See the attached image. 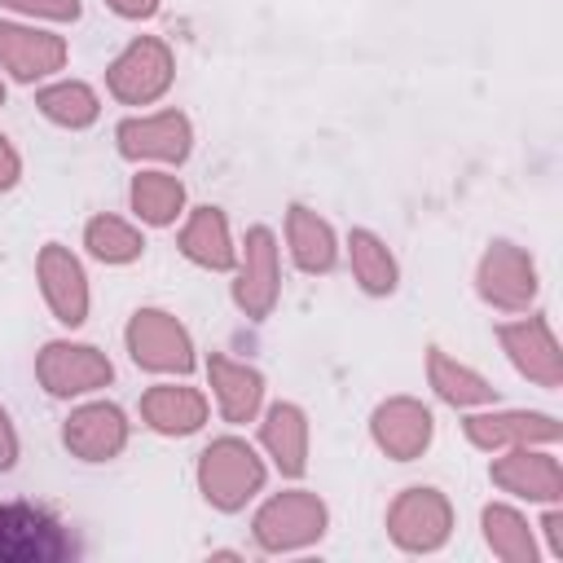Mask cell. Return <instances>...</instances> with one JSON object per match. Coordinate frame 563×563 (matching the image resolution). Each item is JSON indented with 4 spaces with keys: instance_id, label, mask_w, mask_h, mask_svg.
Masks as SVG:
<instances>
[{
    "instance_id": "cell-27",
    "label": "cell",
    "mask_w": 563,
    "mask_h": 563,
    "mask_svg": "<svg viewBox=\"0 0 563 563\" xmlns=\"http://www.w3.org/2000/svg\"><path fill=\"white\" fill-rule=\"evenodd\" d=\"M35 106H40V114L48 123L70 128V132H84V128H92L101 119V97L84 79H53V84H44L35 92Z\"/></svg>"
},
{
    "instance_id": "cell-4",
    "label": "cell",
    "mask_w": 563,
    "mask_h": 563,
    "mask_svg": "<svg viewBox=\"0 0 563 563\" xmlns=\"http://www.w3.org/2000/svg\"><path fill=\"white\" fill-rule=\"evenodd\" d=\"M387 537L405 554H435L453 537V506L431 484H409L387 506Z\"/></svg>"
},
{
    "instance_id": "cell-17",
    "label": "cell",
    "mask_w": 563,
    "mask_h": 563,
    "mask_svg": "<svg viewBox=\"0 0 563 563\" xmlns=\"http://www.w3.org/2000/svg\"><path fill=\"white\" fill-rule=\"evenodd\" d=\"M462 431L484 453H501V449H519V444H554L559 440V422L550 413H537V409L466 413Z\"/></svg>"
},
{
    "instance_id": "cell-19",
    "label": "cell",
    "mask_w": 563,
    "mask_h": 563,
    "mask_svg": "<svg viewBox=\"0 0 563 563\" xmlns=\"http://www.w3.org/2000/svg\"><path fill=\"white\" fill-rule=\"evenodd\" d=\"M141 422L154 435L185 440V435L202 431V422H207V396L198 387H189V383H154L141 396Z\"/></svg>"
},
{
    "instance_id": "cell-24",
    "label": "cell",
    "mask_w": 563,
    "mask_h": 563,
    "mask_svg": "<svg viewBox=\"0 0 563 563\" xmlns=\"http://www.w3.org/2000/svg\"><path fill=\"white\" fill-rule=\"evenodd\" d=\"M128 202L136 211L141 224L150 229H167L176 224V216L185 211V180L172 176V172H158V167H145L132 176L128 185Z\"/></svg>"
},
{
    "instance_id": "cell-3",
    "label": "cell",
    "mask_w": 563,
    "mask_h": 563,
    "mask_svg": "<svg viewBox=\"0 0 563 563\" xmlns=\"http://www.w3.org/2000/svg\"><path fill=\"white\" fill-rule=\"evenodd\" d=\"M75 554L70 528L35 501H0V563H62Z\"/></svg>"
},
{
    "instance_id": "cell-20",
    "label": "cell",
    "mask_w": 563,
    "mask_h": 563,
    "mask_svg": "<svg viewBox=\"0 0 563 563\" xmlns=\"http://www.w3.org/2000/svg\"><path fill=\"white\" fill-rule=\"evenodd\" d=\"M260 449L282 471V479H299L308 471V413L295 400H277L260 418Z\"/></svg>"
},
{
    "instance_id": "cell-25",
    "label": "cell",
    "mask_w": 563,
    "mask_h": 563,
    "mask_svg": "<svg viewBox=\"0 0 563 563\" xmlns=\"http://www.w3.org/2000/svg\"><path fill=\"white\" fill-rule=\"evenodd\" d=\"M347 264H352V277L365 295L383 299L400 286V264L391 255V246L374 233V229H352L347 233Z\"/></svg>"
},
{
    "instance_id": "cell-28",
    "label": "cell",
    "mask_w": 563,
    "mask_h": 563,
    "mask_svg": "<svg viewBox=\"0 0 563 563\" xmlns=\"http://www.w3.org/2000/svg\"><path fill=\"white\" fill-rule=\"evenodd\" d=\"M84 246H88V255L97 264H132L145 251V233L136 224H128L123 216H106L101 211V216H92L84 224Z\"/></svg>"
},
{
    "instance_id": "cell-26",
    "label": "cell",
    "mask_w": 563,
    "mask_h": 563,
    "mask_svg": "<svg viewBox=\"0 0 563 563\" xmlns=\"http://www.w3.org/2000/svg\"><path fill=\"white\" fill-rule=\"evenodd\" d=\"M479 528H484V545L493 550V559H501V563H537V532L515 506L488 501L479 510Z\"/></svg>"
},
{
    "instance_id": "cell-14",
    "label": "cell",
    "mask_w": 563,
    "mask_h": 563,
    "mask_svg": "<svg viewBox=\"0 0 563 563\" xmlns=\"http://www.w3.org/2000/svg\"><path fill=\"white\" fill-rule=\"evenodd\" d=\"M369 440L378 444V453H387L391 462H413L431 449L435 440V418L422 400L413 396H387L374 413H369Z\"/></svg>"
},
{
    "instance_id": "cell-21",
    "label": "cell",
    "mask_w": 563,
    "mask_h": 563,
    "mask_svg": "<svg viewBox=\"0 0 563 563\" xmlns=\"http://www.w3.org/2000/svg\"><path fill=\"white\" fill-rule=\"evenodd\" d=\"M286 246H290V260H295L299 273L321 277V273H330L339 264V238H334L330 220L317 216L303 202L286 207Z\"/></svg>"
},
{
    "instance_id": "cell-8",
    "label": "cell",
    "mask_w": 563,
    "mask_h": 563,
    "mask_svg": "<svg viewBox=\"0 0 563 563\" xmlns=\"http://www.w3.org/2000/svg\"><path fill=\"white\" fill-rule=\"evenodd\" d=\"M119 154L128 163H167L180 167L194 154V123L185 110H154V114H128L114 128Z\"/></svg>"
},
{
    "instance_id": "cell-6",
    "label": "cell",
    "mask_w": 563,
    "mask_h": 563,
    "mask_svg": "<svg viewBox=\"0 0 563 563\" xmlns=\"http://www.w3.org/2000/svg\"><path fill=\"white\" fill-rule=\"evenodd\" d=\"M128 356L150 374H189L194 369V339L167 308H136L123 330Z\"/></svg>"
},
{
    "instance_id": "cell-9",
    "label": "cell",
    "mask_w": 563,
    "mask_h": 563,
    "mask_svg": "<svg viewBox=\"0 0 563 563\" xmlns=\"http://www.w3.org/2000/svg\"><path fill=\"white\" fill-rule=\"evenodd\" d=\"M282 299V264H277V238L268 224L246 229L238 251V277H233V303L251 321H268Z\"/></svg>"
},
{
    "instance_id": "cell-32",
    "label": "cell",
    "mask_w": 563,
    "mask_h": 563,
    "mask_svg": "<svg viewBox=\"0 0 563 563\" xmlns=\"http://www.w3.org/2000/svg\"><path fill=\"white\" fill-rule=\"evenodd\" d=\"M537 528L545 532L550 554H554V559H563V510H559V501H550V506H545V515H541V523H537Z\"/></svg>"
},
{
    "instance_id": "cell-18",
    "label": "cell",
    "mask_w": 563,
    "mask_h": 563,
    "mask_svg": "<svg viewBox=\"0 0 563 563\" xmlns=\"http://www.w3.org/2000/svg\"><path fill=\"white\" fill-rule=\"evenodd\" d=\"M207 378H211V396H216V409L229 427H242V422H255L260 409H264V374L246 361H233L224 352H211L207 356Z\"/></svg>"
},
{
    "instance_id": "cell-31",
    "label": "cell",
    "mask_w": 563,
    "mask_h": 563,
    "mask_svg": "<svg viewBox=\"0 0 563 563\" xmlns=\"http://www.w3.org/2000/svg\"><path fill=\"white\" fill-rule=\"evenodd\" d=\"M18 453H22V444H18V427H13L9 409L0 405V475L18 466Z\"/></svg>"
},
{
    "instance_id": "cell-33",
    "label": "cell",
    "mask_w": 563,
    "mask_h": 563,
    "mask_svg": "<svg viewBox=\"0 0 563 563\" xmlns=\"http://www.w3.org/2000/svg\"><path fill=\"white\" fill-rule=\"evenodd\" d=\"M106 4H110L119 18H128V22H141V18H154L163 0H106Z\"/></svg>"
},
{
    "instance_id": "cell-29",
    "label": "cell",
    "mask_w": 563,
    "mask_h": 563,
    "mask_svg": "<svg viewBox=\"0 0 563 563\" xmlns=\"http://www.w3.org/2000/svg\"><path fill=\"white\" fill-rule=\"evenodd\" d=\"M0 4L22 18H44V22H75L84 9L79 0H0Z\"/></svg>"
},
{
    "instance_id": "cell-30",
    "label": "cell",
    "mask_w": 563,
    "mask_h": 563,
    "mask_svg": "<svg viewBox=\"0 0 563 563\" xmlns=\"http://www.w3.org/2000/svg\"><path fill=\"white\" fill-rule=\"evenodd\" d=\"M18 180H22V154H18V145L0 132V194H9Z\"/></svg>"
},
{
    "instance_id": "cell-11",
    "label": "cell",
    "mask_w": 563,
    "mask_h": 563,
    "mask_svg": "<svg viewBox=\"0 0 563 563\" xmlns=\"http://www.w3.org/2000/svg\"><path fill=\"white\" fill-rule=\"evenodd\" d=\"M35 277H40V295L53 312V321H62L66 330H79L88 321V273L79 264V255L62 242H44L35 255Z\"/></svg>"
},
{
    "instance_id": "cell-23",
    "label": "cell",
    "mask_w": 563,
    "mask_h": 563,
    "mask_svg": "<svg viewBox=\"0 0 563 563\" xmlns=\"http://www.w3.org/2000/svg\"><path fill=\"white\" fill-rule=\"evenodd\" d=\"M427 383H431V391L444 400V405H453V409H475V405H497V387L479 374V369H471L466 361H457V356H449L444 347H427Z\"/></svg>"
},
{
    "instance_id": "cell-2",
    "label": "cell",
    "mask_w": 563,
    "mask_h": 563,
    "mask_svg": "<svg viewBox=\"0 0 563 563\" xmlns=\"http://www.w3.org/2000/svg\"><path fill=\"white\" fill-rule=\"evenodd\" d=\"M325 528H330V510L308 488L273 493L251 519V537L264 554H299V550L317 545L325 537Z\"/></svg>"
},
{
    "instance_id": "cell-22",
    "label": "cell",
    "mask_w": 563,
    "mask_h": 563,
    "mask_svg": "<svg viewBox=\"0 0 563 563\" xmlns=\"http://www.w3.org/2000/svg\"><path fill=\"white\" fill-rule=\"evenodd\" d=\"M180 255L198 268L229 273L238 264V246L229 233V216L220 207H194L185 229H180Z\"/></svg>"
},
{
    "instance_id": "cell-15",
    "label": "cell",
    "mask_w": 563,
    "mask_h": 563,
    "mask_svg": "<svg viewBox=\"0 0 563 563\" xmlns=\"http://www.w3.org/2000/svg\"><path fill=\"white\" fill-rule=\"evenodd\" d=\"M128 413L114 400H88L62 422V444L79 462H110L128 449Z\"/></svg>"
},
{
    "instance_id": "cell-5",
    "label": "cell",
    "mask_w": 563,
    "mask_h": 563,
    "mask_svg": "<svg viewBox=\"0 0 563 563\" xmlns=\"http://www.w3.org/2000/svg\"><path fill=\"white\" fill-rule=\"evenodd\" d=\"M176 79V57L167 40L136 35L110 66H106V92L123 106H154Z\"/></svg>"
},
{
    "instance_id": "cell-16",
    "label": "cell",
    "mask_w": 563,
    "mask_h": 563,
    "mask_svg": "<svg viewBox=\"0 0 563 563\" xmlns=\"http://www.w3.org/2000/svg\"><path fill=\"white\" fill-rule=\"evenodd\" d=\"M70 48L57 31H40L26 22H4L0 18V70L18 84H35L48 79L66 66Z\"/></svg>"
},
{
    "instance_id": "cell-13",
    "label": "cell",
    "mask_w": 563,
    "mask_h": 563,
    "mask_svg": "<svg viewBox=\"0 0 563 563\" xmlns=\"http://www.w3.org/2000/svg\"><path fill=\"white\" fill-rule=\"evenodd\" d=\"M497 343H501V352L510 356V365L528 383H537L545 391H554L563 383V352H559V339H554V330H550L545 317L501 321L497 325Z\"/></svg>"
},
{
    "instance_id": "cell-1",
    "label": "cell",
    "mask_w": 563,
    "mask_h": 563,
    "mask_svg": "<svg viewBox=\"0 0 563 563\" xmlns=\"http://www.w3.org/2000/svg\"><path fill=\"white\" fill-rule=\"evenodd\" d=\"M268 466L242 435H220L198 453V493L211 510L238 515L264 493Z\"/></svg>"
},
{
    "instance_id": "cell-12",
    "label": "cell",
    "mask_w": 563,
    "mask_h": 563,
    "mask_svg": "<svg viewBox=\"0 0 563 563\" xmlns=\"http://www.w3.org/2000/svg\"><path fill=\"white\" fill-rule=\"evenodd\" d=\"M493 488L519 497V501H559L563 497V466L550 453V444H519V449H501V457H493L488 466Z\"/></svg>"
},
{
    "instance_id": "cell-10",
    "label": "cell",
    "mask_w": 563,
    "mask_h": 563,
    "mask_svg": "<svg viewBox=\"0 0 563 563\" xmlns=\"http://www.w3.org/2000/svg\"><path fill=\"white\" fill-rule=\"evenodd\" d=\"M475 290L497 312H528L541 290L532 255L515 242H488V251L479 255V268H475Z\"/></svg>"
},
{
    "instance_id": "cell-34",
    "label": "cell",
    "mask_w": 563,
    "mask_h": 563,
    "mask_svg": "<svg viewBox=\"0 0 563 563\" xmlns=\"http://www.w3.org/2000/svg\"><path fill=\"white\" fill-rule=\"evenodd\" d=\"M0 106H4V79H0Z\"/></svg>"
},
{
    "instance_id": "cell-7",
    "label": "cell",
    "mask_w": 563,
    "mask_h": 563,
    "mask_svg": "<svg viewBox=\"0 0 563 563\" xmlns=\"http://www.w3.org/2000/svg\"><path fill=\"white\" fill-rule=\"evenodd\" d=\"M35 378L48 396L70 400V396H92L114 383V365L101 347L75 343V339H53L35 356Z\"/></svg>"
}]
</instances>
